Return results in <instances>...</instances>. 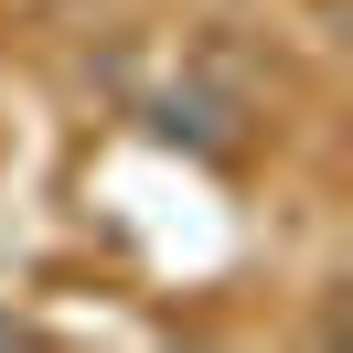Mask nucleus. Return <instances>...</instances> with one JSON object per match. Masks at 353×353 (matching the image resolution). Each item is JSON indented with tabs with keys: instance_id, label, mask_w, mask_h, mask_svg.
<instances>
[]
</instances>
